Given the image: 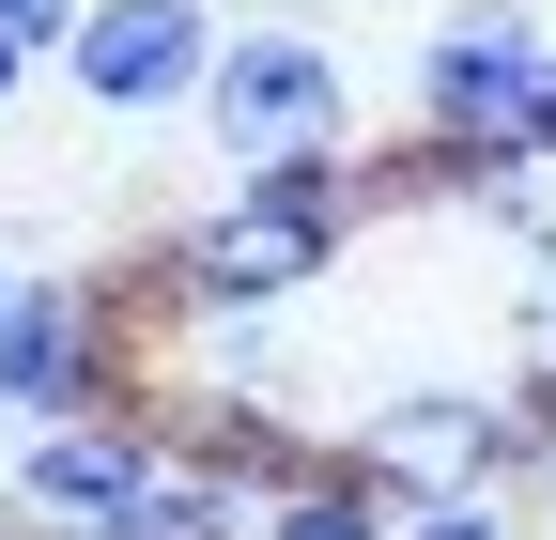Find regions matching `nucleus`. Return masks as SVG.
<instances>
[{
	"label": "nucleus",
	"instance_id": "obj_6",
	"mask_svg": "<svg viewBox=\"0 0 556 540\" xmlns=\"http://www.w3.org/2000/svg\"><path fill=\"white\" fill-rule=\"evenodd\" d=\"M47 62H62V93L93 124H186L201 62H217V0H78V31Z\"/></svg>",
	"mask_w": 556,
	"mask_h": 540
},
{
	"label": "nucleus",
	"instance_id": "obj_12",
	"mask_svg": "<svg viewBox=\"0 0 556 540\" xmlns=\"http://www.w3.org/2000/svg\"><path fill=\"white\" fill-rule=\"evenodd\" d=\"M526 479H541V510H556V433H541V463H526Z\"/></svg>",
	"mask_w": 556,
	"mask_h": 540
},
{
	"label": "nucleus",
	"instance_id": "obj_3",
	"mask_svg": "<svg viewBox=\"0 0 556 540\" xmlns=\"http://www.w3.org/2000/svg\"><path fill=\"white\" fill-rule=\"evenodd\" d=\"M340 448L387 479V510H417V494H510L526 463H541V417H526L510 386H387Z\"/></svg>",
	"mask_w": 556,
	"mask_h": 540
},
{
	"label": "nucleus",
	"instance_id": "obj_10",
	"mask_svg": "<svg viewBox=\"0 0 556 540\" xmlns=\"http://www.w3.org/2000/svg\"><path fill=\"white\" fill-rule=\"evenodd\" d=\"M0 31H16V47H31V62H47V47H62V31H78V0H0Z\"/></svg>",
	"mask_w": 556,
	"mask_h": 540
},
{
	"label": "nucleus",
	"instance_id": "obj_4",
	"mask_svg": "<svg viewBox=\"0 0 556 540\" xmlns=\"http://www.w3.org/2000/svg\"><path fill=\"white\" fill-rule=\"evenodd\" d=\"M541 78H556L541 0H464V16H433V47H417V140H433V155L526 140V124H541Z\"/></svg>",
	"mask_w": 556,
	"mask_h": 540
},
{
	"label": "nucleus",
	"instance_id": "obj_9",
	"mask_svg": "<svg viewBox=\"0 0 556 540\" xmlns=\"http://www.w3.org/2000/svg\"><path fill=\"white\" fill-rule=\"evenodd\" d=\"M387 540H526V525H510V494H417V510H387Z\"/></svg>",
	"mask_w": 556,
	"mask_h": 540
},
{
	"label": "nucleus",
	"instance_id": "obj_13",
	"mask_svg": "<svg viewBox=\"0 0 556 540\" xmlns=\"http://www.w3.org/2000/svg\"><path fill=\"white\" fill-rule=\"evenodd\" d=\"M0 279H16V247H0Z\"/></svg>",
	"mask_w": 556,
	"mask_h": 540
},
{
	"label": "nucleus",
	"instance_id": "obj_7",
	"mask_svg": "<svg viewBox=\"0 0 556 540\" xmlns=\"http://www.w3.org/2000/svg\"><path fill=\"white\" fill-rule=\"evenodd\" d=\"M155 463H170V417H155V401H93V417H31L16 448H0V510H16V525H62V540H93L139 479H155Z\"/></svg>",
	"mask_w": 556,
	"mask_h": 540
},
{
	"label": "nucleus",
	"instance_id": "obj_11",
	"mask_svg": "<svg viewBox=\"0 0 556 540\" xmlns=\"http://www.w3.org/2000/svg\"><path fill=\"white\" fill-rule=\"evenodd\" d=\"M16 93H31V47H16V31H0V108H16Z\"/></svg>",
	"mask_w": 556,
	"mask_h": 540
},
{
	"label": "nucleus",
	"instance_id": "obj_1",
	"mask_svg": "<svg viewBox=\"0 0 556 540\" xmlns=\"http://www.w3.org/2000/svg\"><path fill=\"white\" fill-rule=\"evenodd\" d=\"M356 232H371L356 155H263V170H232V201H201V217L155 232V294L186 324H232V309L263 324V309H294Z\"/></svg>",
	"mask_w": 556,
	"mask_h": 540
},
{
	"label": "nucleus",
	"instance_id": "obj_2",
	"mask_svg": "<svg viewBox=\"0 0 556 540\" xmlns=\"http://www.w3.org/2000/svg\"><path fill=\"white\" fill-rule=\"evenodd\" d=\"M186 124L232 170H263V155H356V62H340L309 16H248V31H217Z\"/></svg>",
	"mask_w": 556,
	"mask_h": 540
},
{
	"label": "nucleus",
	"instance_id": "obj_5",
	"mask_svg": "<svg viewBox=\"0 0 556 540\" xmlns=\"http://www.w3.org/2000/svg\"><path fill=\"white\" fill-rule=\"evenodd\" d=\"M124 401V279H0V433Z\"/></svg>",
	"mask_w": 556,
	"mask_h": 540
},
{
	"label": "nucleus",
	"instance_id": "obj_8",
	"mask_svg": "<svg viewBox=\"0 0 556 540\" xmlns=\"http://www.w3.org/2000/svg\"><path fill=\"white\" fill-rule=\"evenodd\" d=\"M248 540H387V479L356 448H294L248 479Z\"/></svg>",
	"mask_w": 556,
	"mask_h": 540
},
{
	"label": "nucleus",
	"instance_id": "obj_14",
	"mask_svg": "<svg viewBox=\"0 0 556 540\" xmlns=\"http://www.w3.org/2000/svg\"><path fill=\"white\" fill-rule=\"evenodd\" d=\"M278 16H294V0H278Z\"/></svg>",
	"mask_w": 556,
	"mask_h": 540
}]
</instances>
